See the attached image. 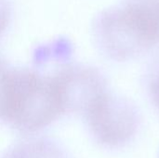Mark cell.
Wrapping results in <instances>:
<instances>
[{"mask_svg":"<svg viewBox=\"0 0 159 158\" xmlns=\"http://www.w3.org/2000/svg\"><path fill=\"white\" fill-rule=\"evenodd\" d=\"M63 115L53 74L10 68L0 119L23 133H34Z\"/></svg>","mask_w":159,"mask_h":158,"instance_id":"cell-1","label":"cell"},{"mask_svg":"<svg viewBox=\"0 0 159 158\" xmlns=\"http://www.w3.org/2000/svg\"><path fill=\"white\" fill-rule=\"evenodd\" d=\"M82 115L93 140L108 149L129 144L136 137L141 125L136 105L110 89L101 95Z\"/></svg>","mask_w":159,"mask_h":158,"instance_id":"cell-2","label":"cell"},{"mask_svg":"<svg viewBox=\"0 0 159 158\" xmlns=\"http://www.w3.org/2000/svg\"><path fill=\"white\" fill-rule=\"evenodd\" d=\"M60 102L64 114L83 115L108 88L105 75L85 64H67L53 73Z\"/></svg>","mask_w":159,"mask_h":158,"instance_id":"cell-3","label":"cell"},{"mask_svg":"<svg viewBox=\"0 0 159 158\" xmlns=\"http://www.w3.org/2000/svg\"><path fill=\"white\" fill-rule=\"evenodd\" d=\"M1 158H70L66 150L49 138H31L12 145Z\"/></svg>","mask_w":159,"mask_h":158,"instance_id":"cell-4","label":"cell"},{"mask_svg":"<svg viewBox=\"0 0 159 158\" xmlns=\"http://www.w3.org/2000/svg\"><path fill=\"white\" fill-rule=\"evenodd\" d=\"M148 91L154 105L159 111V65L150 75L148 82Z\"/></svg>","mask_w":159,"mask_h":158,"instance_id":"cell-5","label":"cell"},{"mask_svg":"<svg viewBox=\"0 0 159 158\" xmlns=\"http://www.w3.org/2000/svg\"><path fill=\"white\" fill-rule=\"evenodd\" d=\"M10 14L11 8L8 0H0V37L8 25Z\"/></svg>","mask_w":159,"mask_h":158,"instance_id":"cell-6","label":"cell"},{"mask_svg":"<svg viewBox=\"0 0 159 158\" xmlns=\"http://www.w3.org/2000/svg\"><path fill=\"white\" fill-rule=\"evenodd\" d=\"M10 67L7 64V62L0 58V115H1V109L2 103L4 99V91H5V85L6 80L8 74Z\"/></svg>","mask_w":159,"mask_h":158,"instance_id":"cell-7","label":"cell"}]
</instances>
